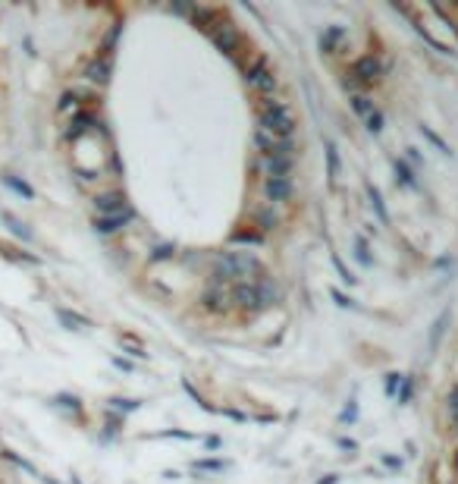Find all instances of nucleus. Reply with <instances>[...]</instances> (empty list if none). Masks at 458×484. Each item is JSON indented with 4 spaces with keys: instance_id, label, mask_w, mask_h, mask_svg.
<instances>
[{
    "instance_id": "obj_9",
    "label": "nucleus",
    "mask_w": 458,
    "mask_h": 484,
    "mask_svg": "<svg viewBox=\"0 0 458 484\" xmlns=\"http://www.w3.org/2000/svg\"><path fill=\"white\" fill-rule=\"evenodd\" d=\"M380 75H383V63L376 60L374 54H364L361 60H355V63H351L349 88H355V85H361V88L376 85V82H380Z\"/></svg>"
},
{
    "instance_id": "obj_37",
    "label": "nucleus",
    "mask_w": 458,
    "mask_h": 484,
    "mask_svg": "<svg viewBox=\"0 0 458 484\" xmlns=\"http://www.w3.org/2000/svg\"><path fill=\"white\" fill-rule=\"evenodd\" d=\"M399 381H402V374H386V383H383V387H386L389 396H395V390H399Z\"/></svg>"
},
{
    "instance_id": "obj_4",
    "label": "nucleus",
    "mask_w": 458,
    "mask_h": 484,
    "mask_svg": "<svg viewBox=\"0 0 458 484\" xmlns=\"http://www.w3.org/2000/svg\"><path fill=\"white\" fill-rule=\"evenodd\" d=\"M207 38H211L213 44H217L220 50H223L226 57H229L232 63H236V66H242L245 69V54H248L251 50V44H248V38L242 35V29H238L236 22H229V19H220V22H213L211 29L204 31Z\"/></svg>"
},
{
    "instance_id": "obj_12",
    "label": "nucleus",
    "mask_w": 458,
    "mask_h": 484,
    "mask_svg": "<svg viewBox=\"0 0 458 484\" xmlns=\"http://www.w3.org/2000/svg\"><path fill=\"white\" fill-rule=\"evenodd\" d=\"M110 75H113V60H110L107 54H100V57H94V60H88L85 79L91 82V85H107V82H110Z\"/></svg>"
},
{
    "instance_id": "obj_8",
    "label": "nucleus",
    "mask_w": 458,
    "mask_h": 484,
    "mask_svg": "<svg viewBox=\"0 0 458 484\" xmlns=\"http://www.w3.org/2000/svg\"><path fill=\"white\" fill-rule=\"evenodd\" d=\"M261 192L267 198V205L282 207L295 198V176H264Z\"/></svg>"
},
{
    "instance_id": "obj_10",
    "label": "nucleus",
    "mask_w": 458,
    "mask_h": 484,
    "mask_svg": "<svg viewBox=\"0 0 458 484\" xmlns=\"http://www.w3.org/2000/svg\"><path fill=\"white\" fill-rule=\"evenodd\" d=\"M91 205H94V211H98V217H113V214L129 211V201H125L123 189H107V192L94 195Z\"/></svg>"
},
{
    "instance_id": "obj_18",
    "label": "nucleus",
    "mask_w": 458,
    "mask_h": 484,
    "mask_svg": "<svg viewBox=\"0 0 458 484\" xmlns=\"http://www.w3.org/2000/svg\"><path fill=\"white\" fill-rule=\"evenodd\" d=\"M56 321H60L66 330H88V327H91V321H88L85 314L69 311V308H56Z\"/></svg>"
},
{
    "instance_id": "obj_41",
    "label": "nucleus",
    "mask_w": 458,
    "mask_h": 484,
    "mask_svg": "<svg viewBox=\"0 0 458 484\" xmlns=\"http://www.w3.org/2000/svg\"><path fill=\"white\" fill-rule=\"evenodd\" d=\"M351 418H355V406H349V409L342 412V421H351Z\"/></svg>"
},
{
    "instance_id": "obj_31",
    "label": "nucleus",
    "mask_w": 458,
    "mask_h": 484,
    "mask_svg": "<svg viewBox=\"0 0 458 484\" xmlns=\"http://www.w3.org/2000/svg\"><path fill=\"white\" fill-rule=\"evenodd\" d=\"M54 402L56 406H63V409H69V412H82V402L75 399V396H69V393H60Z\"/></svg>"
},
{
    "instance_id": "obj_3",
    "label": "nucleus",
    "mask_w": 458,
    "mask_h": 484,
    "mask_svg": "<svg viewBox=\"0 0 458 484\" xmlns=\"http://www.w3.org/2000/svg\"><path fill=\"white\" fill-rule=\"evenodd\" d=\"M232 289V308L242 314H261L267 311L270 305L276 302V295H280V289H276V283L270 280V277H264L261 283H236Z\"/></svg>"
},
{
    "instance_id": "obj_1",
    "label": "nucleus",
    "mask_w": 458,
    "mask_h": 484,
    "mask_svg": "<svg viewBox=\"0 0 458 484\" xmlns=\"http://www.w3.org/2000/svg\"><path fill=\"white\" fill-rule=\"evenodd\" d=\"M264 277H270V274L254 255H245V251H220L213 258L211 280L226 283V286H236V283H261Z\"/></svg>"
},
{
    "instance_id": "obj_25",
    "label": "nucleus",
    "mask_w": 458,
    "mask_h": 484,
    "mask_svg": "<svg viewBox=\"0 0 458 484\" xmlns=\"http://www.w3.org/2000/svg\"><path fill=\"white\" fill-rule=\"evenodd\" d=\"M333 267L339 270V277H342V283H345V286H355V280H358V277L351 274V270H349V264H345L342 258L336 255V251H333Z\"/></svg>"
},
{
    "instance_id": "obj_42",
    "label": "nucleus",
    "mask_w": 458,
    "mask_h": 484,
    "mask_svg": "<svg viewBox=\"0 0 458 484\" xmlns=\"http://www.w3.org/2000/svg\"><path fill=\"white\" fill-rule=\"evenodd\" d=\"M336 481H339V475H326V478H323V481H320V484H336Z\"/></svg>"
},
{
    "instance_id": "obj_23",
    "label": "nucleus",
    "mask_w": 458,
    "mask_h": 484,
    "mask_svg": "<svg viewBox=\"0 0 458 484\" xmlns=\"http://www.w3.org/2000/svg\"><path fill=\"white\" fill-rule=\"evenodd\" d=\"M3 182L13 189V192L22 195V198H35V189H31L25 179H16V176H3Z\"/></svg>"
},
{
    "instance_id": "obj_45",
    "label": "nucleus",
    "mask_w": 458,
    "mask_h": 484,
    "mask_svg": "<svg viewBox=\"0 0 458 484\" xmlns=\"http://www.w3.org/2000/svg\"><path fill=\"white\" fill-rule=\"evenodd\" d=\"M455 437H458V421H455Z\"/></svg>"
},
{
    "instance_id": "obj_36",
    "label": "nucleus",
    "mask_w": 458,
    "mask_h": 484,
    "mask_svg": "<svg viewBox=\"0 0 458 484\" xmlns=\"http://www.w3.org/2000/svg\"><path fill=\"white\" fill-rule=\"evenodd\" d=\"M169 255H173V245H157L154 255H151V261H167Z\"/></svg>"
},
{
    "instance_id": "obj_43",
    "label": "nucleus",
    "mask_w": 458,
    "mask_h": 484,
    "mask_svg": "<svg viewBox=\"0 0 458 484\" xmlns=\"http://www.w3.org/2000/svg\"><path fill=\"white\" fill-rule=\"evenodd\" d=\"M452 469L458 471V453H455V456H452Z\"/></svg>"
},
{
    "instance_id": "obj_15",
    "label": "nucleus",
    "mask_w": 458,
    "mask_h": 484,
    "mask_svg": "<svg viewBox=\"0 0 458 484\" xmlns=\"http://www.w3.org/2000/svg\"><path fill=\"white\" fill-rule=\"evenodd\" d=\"M342 47H345V29L342 25H333V29H326L323 35H320V50H323L326 57L339 54Z\"/></svg>"
},
{
    "instance_id": "obj_24",
    "label": "nucleus",
    "mask_w": 458,
    "mask_h": 484,
    "mask_svg": "<svg viewBox=\"0 0 458 484\" xmlns=\"http://www.w3.org/2000/svg\"><path fill=\"white\" fill-rule=\"evenodd\" d=\"M392 167H395V173H399V182L402 186H418V179H414V170H408V163L405 161H392Z\"/></svg>"
},
{
    "instance_id": "obj_11",
    "label": "nucleus",
    "mask_w": 458,
    "mask_h": 484,
    "mask_svg": "<svg viewBox=\"0 0 458 484\" xmlns=\"http://www.w3.org/2000/svg\"><path fill=\"white\" fill-rule=\"evenodd\" d=\"M98 126H104V123L98 119V113L88 110V107H82V110H75L72 117H69V123H66V129H63V135H66V142H75V138H82L85 132L98 129Z\"/></svg>"
},
{
    "instance_id": "obj_40",
    "label": "nucleus",
    "mask_w": 458,
    "mask_h": 484,
    "mask_svg": "<svg viewBox=\"0 0 458 484\" xmlns=\"http://www.w3.org/2000/svg\"><path fill=\"white\" fill-rule=\"evenodd\" d=\"M333 302H336V305H342V308H351V299H345V295L342 293H336V289H333Z\"/></svg>"
},
{
    "instance_id": "obj_26",
    "label": "nucleus",
    "mask_w": 458,
    "mask_h": 484,
    "mask_svg": "<svg viewBox=\"0 0 458 484\" xmlns=\"http://www.w3.org/2000/svg\"><path fill=\"white\" fill-rule=\"evenodd\" d=\"M232 242H242V245H261L264 242V233L254 230V233H236L232 236Z\"/></svg>"
},
{
    "instance_id": "obj_38",
    "label": "nucleus",
    "mask_w": 458,
    "mask_h": 484,
    "mask_svg": "<svg viewBox=\"0 0 458 484\" xmlns=\"http://www.w3.org/2000/svg\"><path fill=\"white\" fill-rule=\"evenodd\" d=\"M411 396H414V381H411V377H405V390L399 393V402H408Z\"/></svg>"
},
{
    "instance_id": "obj_22",
    "label": "nucleus",
    "mask_w": 458,
    "mask_h": 484,
    "mask_svg": "<svg viewBox=\"0 0 458 484\" xmlns=\"http://www.w3.org/2000/svg\"><path fill=\"white\" fill-rule=\"evenodd\" d=\"M351 110H355L358 117H364V119H367L370 113H374V104H370V98H367V94H361V91H358V94H351Z\"/></svg>"
},
{
    "instance_id": "obj_13",
    "label": "nucleus",
    "mask_w": 458,
    "mask_h": 484,
    "mask_svg": "<svg viewBox=\"0 0 458 484\" xmlns=\"http://www.w3.org/2000/svg\"><path fill=\"white\" fill-rule=\"evenodd\" d=\"M254 167L264 176H292L295 173V161L292 157H257Z\"/></svg>"
},
{
    "instance_id": "obj_34",
    "label": "nucleus",
    "mask_w": 458,
    "mask_h": 484,
    "mask_svg": "<svg viewBox=\"0 0 458 484\" xmlns=\"http://www.w3.org/2000/svg\"><path fill=\"white\" fill-rule=\"evenodd\" d=\"M364 123H367V132H374V135H376V132H383V113L374 110L367 119H364Z\"/></svg>"
},
{
    "instance_id": "obj_44",
    "label": "nucleus",
    "mask_w": 458,
    "mask_h": 484,
    "mask_svg": "<svg viewBox=\"0 0 458 484\" xmlns=\"http://www.w3.org/2000/svg\"><path fill=\"white\" fill-rule=\"evenodd\" d=\"M44 484H56V481H54V478H44Z\"/></svg>"
},
{
    "instance_id": "obj_6",
    "label": "nucleus",
    "mask_w": 458,
    "mask_h": 484,
    "mask_svg": "<svg viewBox=\"0 0 458 484\" xmlns=\"http://www.w3.org/2000/svg\"><path fill=\"white\" fill-rule=\"evenodd\" d=\"M251 142H254V148L261 151V157H298V138H273L267 135V132L254 129V135H251Z\"/></svg>"
},
{
    "instance_id": "obj_30",
    "label": "nucleus",
    "mask_w": 458,
    "mask_h": 484,
    "mask_svg": "<svg viewBox=\"0 0 458 484\" xmlns=\"http://www.w3.org/2000/svg\"><path fill=\"white\" fill-rule=\"evenodd\" d=\"M182 390H185V393H188V396H192V399H194V402H198V406H201V409H204V412H213V406H211V402H204V396H201V393H198V390H194V387H192V383H188V381H182Z\"/></svg>"
},
{
    "instance_id": "obj_27",
    "label": "nucleus",
    "mask_w": 458,
    "mask_h": 484,
    "mask_svg": "<svg viewBox=\"0 0 458 484\" xmlns=\"http://www.w3.org/2000/svg\"><path fill=\"white\" fill-rule=\"evenodd\" d=\"M229 462H223V459H198L194 462V469H201V471H223Z\"/></svg>"
},
{
    "instance_id": "obj_16",
    "label": "nucleus",
    "mask_w": 458,
    "mask_h": 484,
    "mask_svg": "<svg viewBox=\"0 0 458 484\" xmlns=\"http://www.w3.org/2000/svg\"><path fill=\"white\" fill-rule=\"evenodd\" d=\"M251 217H254V223H257V230H273L276 223H280V207H273V205H267V201H261V205L251 211Z\"/></svg>"
},
{
    "instance_id": "obj_14",
    "label": "nucleus",
    "mask_w": 458,
    "mask_h": 484,
    "mask_svg": "<svg viewBox=\"0 0 458 484\" xmlns=\"http://www.w3.org/2000/svg\"><path fill=\"white\" fill-rule=\"evenodd\" d=\"M135 220V211H123V214H113V217H94V230L100 233V236H113V233H119L125 223H132Z\"/></svg>"
},
{
    "instance_id": "obj_28",
    "label": "nucleus",
    "mask_w": 458,
    "mask_h": 484,
    "mask_svg": "<svg viewBox=\"0 0 458 484\" xmlns=\"http://www.w3.org/2000/svg\"><path fill=\"white\" fill-rule=\"evenodd\" d=\"M138 406H142L138 399H119V396H116V399H110V409H113V412H135Z\"/></svg>"
},
{
    "instance_id": "obj_33",
    "label": "nucleus",
    "mask_w": 458,
    "mask_h": 484,
    "mask_svg": "<svg viewBox=\"0 0 458 484\" xmlns=\"http://www.w3.org/2000/svg\"><path fill=\"white\" fill-rule=\"evenodd\" d=\"M420 132H424V138H427V142H433V145H436L439 151H443V154H452V151H449V145H445L443 138H439V135H436V132H433V129H427V126H420Z\"/></svg>"
},
{
    "instance_id": "obj_29",
    "label": "nucleus",
    "mask_w": 458,
    "mask_h": 484,
    "mask_svg": "<svg viewBox=\"0 0 458 484\" xmlns=\"http://www.w3.org/2000/svg\"><path fill=\"white\" fill-rule=\"evenodd\" d=\"M355 258L361 264H367V267L374 264V258H370V249H367V242H364V239H355Z\"/></svg>"
},
{
    "instance_id": "obj_20",
    "label": "nucleus",
    "mask_w": 458,
    "mask_h": 484,
    "mask_svg": "<svg viewBox=\"0 0 458 484\" xmlns=\"http://www.w3.org/2000/svg\"><path fill=\"white\" fill-rule=\"evenodd\" d=\"M323 151H326V179L336 182V176H339V154H336V145H333V142H323Z\"/></svg>"
},
{
    "instance_id": "obj_7",
    "label": "nucleus",
    "mask_w": 458,
    "mask_h": 484,
    "mask_svg": "<svg viewBox=\"0 0 458 484\" xmlns=\"http://www.w3.org/2000/svg\"><path fill=\"white\" fill-rule=\"evenodd\" d=\"M198 302L207 314H229L232 311V289L226 286V283L207 280V286L201 289Z\"/></svg>"
},
{
    "instance_id": "obj_2",
    "label": "nucleus",
    "mask_w": 458,
    "mask_h": 484,
    "mask_svg": "<svg viewBox=\"0 0 458 484\" xmlns=\"http://www.w3.org/2000/svg\"><path fill=\"white\" fill-rule=\"evenodd\" d=\"M254 113H257V129L267 132L273 138H292L295 135V113L286 101L280 98H257L254 104Z\"/></svg>"
},
{
    "instance_id": "obj_21",
    "label": "nucleus",
    "mask_w": 458,
    "mask_h": 484,
    "mask_svg": "<svg viewBox=\"0 0 458 484\" xmlns=\"http://www.w3.org/2000/svg\"><path fill=\"white\" fill-rule=\"evenodd\" d=\"M3 223L13 230V236H19V239H22V242H31V230L22 223V220H16V217H13V214H3Z\"/></svg>"
},
{
    "instance_id": "obj_19",
    "label": "nucleus",
    "mask_w": 458,
    "mask_h": 484,
    "mask_svg": "<svg viewBox=\"0 0 458 484\" xmlns=\"http://www.w3.org/2000/svg\"><path fill=\"white\" fill-rule=\"evenodd\" d=\"M364 189H367V198H370V207H374V214H376V220H383V223H389V211H386V201H383V195H380V189L374 186V182H364Z\"/></svg>"
},
{
    "instance_id": "obj_32",
    "label": "nucleus",
    "mask_w": 458,
    "mask_h": 484,
    "mask_svg": "<svg viewBox=\"0 0 458 484\" xmlns=\"http://www.w3.org/2000/svg\"><path fill=\"white\" fill-rule=\"evenodd\" d=\"M445 409H449L452 421H458V383L449 390V396H445Z\"/></svg>"
},
{
    "instance_id": "obj_5",
    "label": "nucleus",
    "mask_w": 458,
    "mask_h": 484,
    "mask_svg": "<svg viewBox=\"0 0 458 484\" xmlns=\"http://www.w3.org/2000/svg\"><path fill=\"white\" fill-rule=\"evenodd\" d=\"M245 85H248L257 98H273L280 79H276V73L270 69V63L264 60V57H257V60H251L248 66H245Z\"/></svg>"
},
{
    "instance_id": "obj_35",
    "label": "nucleus",
    "mask_w": 458,
    "mask_h": 484,
    "mask_svg": "<svg viewBox=\"0 0 458 484\" xmlns=\"http://www.w3.org/2000/svg\"><path fill=\"white\" fill-rule=\"evenodd\" d=\"M123 346H125V349H129V355H138V358H148V352H144V346H142V343H132V339H129V337H125V339H123Z\"/></svg>"
},
{
    "instance_id": "obj_17",
    "label": "nucleus",
    "mask_w": 458,
    "mask_h": 484,
    "mask_svg": "<svg viewBox=\"0 0 458 484\" xmlns=\"http://www.w3.org/2000/svg\"><path fill=\"white\" fill-rule=\"evenodd\" d=\"M88 94L82 91V88H69V91H63V98L56 101V110L66 113V110H82V104H88Z\"/></svg>"
},
{
    "instance_id": "obj_39",
    "label": "nucleus",
    "mask_w": 458,
    "mask_h": 484,
    "mask_svg": "<svg viewBox=\"0 0 458 484\" xmlns=\"http://www.w3.org/2000/svg\"><path fill=\"white\" fill-rule=\"evenodd\" d=\"M116 431H119V418H107V434H104V437L107 440L116 437Z\"/></svg>"
}]
</instances>
